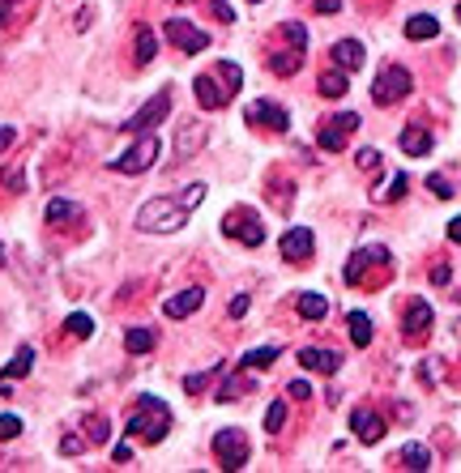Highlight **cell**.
<instances>
[{"mask_svg": "<svg viewBox=\"0 0 461 473\" xmlns=\"http://www.w3.org/2000/svg\"><path fill=\"white\" fill-rule=\"evenodd\" d=\"M201 196H205V184H188L180 196H154V201H146L137 210V231H146V235H175L188 222V213L201 205Z\"/></svg>", "mask_w": 461, "mask_h": 473, "instance_id": "obj_1", "label": "cell"}, {"mask_svg": "<svg viewBox=\"0 0 461 473\" xmlns=\"http://www.w3.org/2000/svg\"><path fill=\"white\" fill-rule=\"evenodd\" d=\"M243 86V69L235 65V60H219L210 72H196L193 81V95L201 107H210V111H219V107H227L231 98L240 95Z\"/></svg>", "mask_w": 461, "mask_h": 473, "instance_id": "obj_2", "label": "cell"}, {"mask_svg": "<svg viewBox=\"0 0 461 473\" xmlns=\"http://www.w3.org/2000/svg\"><path fill=\"white\" fill-rule=\"evenodd\" d=\"M171 431V409L158 397H137L133 414H128V435L146 439V444H163Z\"/></svg>", "mask_w": 461, "mask_h": 473, "instance_id": "obj_3", "label": "cell"}, {"mask_svg": "<svg viewBox=\"0 0 461 473\" xmlns=\"http://www.w3.org/2000/svg\"><path fill=\"white\" fill-rule=\"evenodd\" d=\"M158 149H163V141H158L154 133H142L137 141L128 145L124 154H116V158H111L107 166H111L116 175H146L150 166L158 163Z\"/></svg>", "mask_w": 461, "mask_h": 473, "instance_id": "obj_4", "label": "cell"}, {"mask_svg": "<svg viewBox=\"0 0 461 473\" xmlns=\"http://www.w3.org/2000/svg\"><path fill=\"white\" fill-rule=\"evenodd\" d=\"M248 452H252V444H248V435H243L240 426H227V431H219L214 435V456H219L222 469H243L248 465Z\"/></svg>", "mask_w": 461, "mask_h": 473, "instance_id": "obj_5", "label": "cell"}, {"mask_svg": "<svg viewBox=\"0 0 461 473\" xmlns=\"http://www.w3.org/2000/svg\"><path fill=\"white\" fill-rule=\"evenodd\" d=\"M222 235L240 239L243 248H261V243H265V226H261L257 210H231L222 217Z\"/></svg>", "mask_w": 461, "mask_h": 473, "instance_id": "obj_6", "label": "cell"}, {"mask_svg": "<svg viewBox=\"0 0 461 473\" xmlns=\"http://www.w3.org/2000/svg\"><path fill=\"white\" fill-rule=\"evenodd\" d=\"M414 90V77L411 69H402V65H388L380 77H376V86H372V98L380 103V107H393V103H402V98Z\"/></svg>", "mask_w": 461, "mask_h": 473, "instance_id": "obj_7", "label": "cell"}, {"mask_svg": "<svg viewBox=\"0 0 461 473\" xmlns=\"http://www.w3.org/2000/svg\"><path fill=\"white\" fill-rule=\"evenodd\" d=\"M388 261H393V256H388L385 243H364V248L350 252L342 278H346V286H367V269H372V264H388Z\"/></svg>", "mask_w": 461, "mask_h": 473, "instance_id": "obj_8", "label": "cell"}, {"mask_svg": "<svg viewBox=\"0 0 461 473\" xmlns=\"http://www.w3.org/2000/svg\"><path fill=\"white\" fill-rule=\"evenodd\" d=\"M163 34H167L175 48L184 51V56H196V51L210 48V34L205 30H196L193 22H184V18H167V26H163Z\"/></svg>", "mask_w": 461, "mask_h": 473, "instance_id": "obj_9", "label": "cell"}, {"mask_svg": "<svg viewBox=\"0 0 461 473\" xmlns=\"http://www.w3.org/2000/svg\"><path fill=\"white\" fill-rule=\"evenodd\" d=\"M167 111H171V90H158V95H154L146 107L137 111V116L124 119V133H150L158 119H167Z\"/></svg>", "mask_w": 461, "mask_h": 473, "instance_id": "obj_10", "label": "cell"}, {"mask_svg": "<svg viewBox=\"0 0 461 473\" xmlns=\"http://www.w3.org/2000/svg\"><path fill=\"white\" fill-rule=\"evenodd\" d=\"M248 124L269 128V133H287V128H291V116H287V107H278V103H269V98H257V103L248 107Z\"/></svg>", "mask_w": 461, "mask_h": 473, "instance_id": "obj_11", "label": "cell"}, {"mask_svg": "<svg viewBox=\"0 0 461 473\" xmlns=\"http://www.w3.org/2000/svg\"><path fill=\"white\" fill-rule=\"evenodd\" d=\"M355 128H359V116H355V111H338L329 124H320L316 141L325 145V149H342V145H346V137H350Z\"/></svg>", "mask_w": 461, "mask_h": 473, "instance_id": "obj_12", "label": "cell"}, {"mask_svg": "<svg viewBox=\"0 0 461 473\" xmlns=\"http://www.w3.org/2000/svg\"><path fill=\"white\" fill-rule=\"evenodd\" d=\"M278 248H282V261L303 264L316 252V235L308 231V226H295V231H287V235H282V243H278Z\"/></svg>", "mask_w": 461, "mask_h": 473, "instance_id": "obj_13", "label": "cell"}, {"mask_svg": "<svg viewBox=\"0 0 461 473\" xmlns=\"http://www.w3.org/2000/svg\"><path fill=\"white\" fill-rule=\"evenodd\" d=\"M427 329H432V303H427V299H411V303H406V316H402V332H406L411 341H419V337H427Z\"/></svg>", "mask_w": 461, "mask_h": 473, "instance_id": "obj_14", "label": "cell"}, {"mask_svg": "<svg viewBox=\"0 0 461 473\" xmlns=\"http://www.w3.org/2000/svg\"><path fill=\"white\" fill-rule=\"evenodd\" d=\"M201 303H205V290H201V286H188V290L171 294L167 303H163V316H167V320H188Z\"/></svg>", "mask_w": 461, "mask_h": 473, "instance_id": "obj_15", "label": "cell"}, {"mask_svg": "<svg viewBox=\"0 0 461 473\" xmlns=\"http://www.w3.org/2000/svg\"><path fill=\"white\" fill-rule=\"evenodd\" d=\"M350 426H355L359 444H380L385 431H388V423L380 418V414H372V409H355V414H350Z\"/></svg>", "mask_w": 461, "mask_h": 473, "instance_id": "obj_16", "label": "cell"}, {"mask_svg": "<svg viewBox=\"0 0 461 473\" xmlns=\"http://www.w3.org/2000/svg\"><path fill=\"white\" fill-rule=\"evenodd\" d=\"M329 56H334V65H338L342 72H355V69H364V43H359V39H338Z\"/></svg>", "mask_w": 461, "mask_h": 473, "instance_id": "obj_17", "label": "cell"}, {"mask_svg": "<svg viewBox=\"0 0 461 473\" xmlns=\"http://www.w3.org/2000/svg\"><path fill=\"white\" fill-rule=\"evenodd\" d=\"M299 362H303L308 371L334 376V371L342 367V355H334V350H316V346H303V350H299Z\"/></svg>", "mask_w": 461, "mask_h": 473, "instance_id": "obj_18", "label": "cell"}, {"mask_svg": "<svg viewBox=\"0 0 461 473\" xmlns=\"http://www.w3.org/2000/svg\"><path fill=\"white\" fill-rule=\"evenodd\" d=\"M201 141H205V128H201L196 119H188V124H180V137H175V163L193 158L196 149H201Z\"/></svg>", "mask_w": 461, "mask_h": 473, "instance_id": "obj_19", "label": "cell"}, {"mask_svg": "<svg viewBox=\"0 0 461 473\" xmlns=\"http://www.w3.org/2000/svg\"><path fill=\"white\" fill-rule=\"evenodd\" d=\"M402 149H406L411 158L432 154V133H427L423 124H406V128H402Z\"/></svg>", "mask_w": 461, "mask_h": 473, "instance_id": "obj_20", "label": "cell"}, {"mask_svg": "<svg viewBox=\"0 0 461 473\" xmlns=\"http://www.w3.org/2000/svg\"><path fill=\"white\" fill-rule=\"evenodd\" d=\"M269 69L278 72V77H295V72L303 69V48L287 43V51H273V56H269Z\"/></svg>", "mask_w": 461, "mask_h": 473, "instance_id": "obj_21", "label": "cell"}, {"mask_svg": "<svg viewBox=\"0 0 461 473\" xmlns=\"http://www.w3.org/2000/svg\"><path fill=\"white\" fill-rule=\"evenodd\" d=\"M440 34V22L432 18V13H414L411 22H406V39H414V43H423V39H436Z\"/></svg>", "mask_w": 461, "mask_h": 473, "instance_id": "obj_22", "label": "cell"}, {"mask_svg": "<svg viewBox=\"0 0 461 473\" xmlns=\"http://www.w3.org/2000/svg\"><path fill=\"white\" fill-rule=\"evenodd\" d=\"M30 367H35V346H22L9 367H0V379H22V376H30Z\"/></svg>", "mask_w": 461, "mask_h": 473, "instance_id": "obj_23", "label": "cell"}, {"mask_svg": "<svg viewBox=\"0 0 461 473\" xmlns=\"http://www.w3.org/2000/svg\"><path fill=\"white\" fill-rule=\"evenodd\" d=\"M316 90H320V95H325V98H342V95H346V90H350V77H346V72H342V69H334V72H320V81H316Z\"/></svg>", "mask_w": 461, "mask_h": 473, "instance_id": "obj_24", "label": "cell"}, {"mask_svg": "<svg viewBox=\"0 0 461 473\" xmlns=\"http://www.w3.org/2000/svg\"><path fill=\"white\" fill-rule=\"evenodd\" d=\"M252 384H257V379H248V367H240V371L219 388V401H235V397H243V393H252Z\"/></svg>", "mask_w": 461, "mask_h": 473, "instance_id": "obj_25", "label": "cell"}, {"mask_svg": "<svg viewBox=\"0 0 461 473\" xmlns=\"http://www.w3.org/2000/svg\"><path fill=\"white\" fill-rule=\"evenodd\" d=\"M77 217V201H69V196H51L48 201V222L51 226H65V222H73Z\"/></svg>", "mask_w": 461, "mask_h": 473, "instance_id": "obj_26", "label": "cell"}, {"mask_svg": "<svg viewBox=\"0 0 461 473\" xmlns=\"http://www.w3.org/2000/svg\"><path fill=\"white\" fill-rule=\"evenodd\" d=\"M295 308H299L303 320H325V316H329V299H325V294H299Z\"/></svg>", "mask_w": 461, "mask_h": 473, "instance_id": "obj_27", "label": "cell"}, {"mask_svg": "<svg viewBox=\"0 0 461 473\" xmlns=\"http://www.w3.org/2000/svg\"><path fill=\"white\" fill-rule=\"evenodd\" d=\"M346 329H350V341H355V346H372V320H367V311H350V316H346Z\"/></svg>", "mask_w": 461, "mask_h": 473, "instance_id": "obj_28", "label": "cell"}, {"mask_svg": "<svg viewBox=\"0 0 461 473\" xmlns=\"http://www.w3.org/2000/svg\"><path fill=\"white\" fill-rule=\"evenodd\" d=\"M137 43H133V51H137V65H150L154 60V51H158V39H154V30L150 26H137V34H133Z\"/></svg>", "mask_w": 461, "mask_h": 473, "instance_id": "obj_29", "label": "cell"}, {"mask_svg": "<svg viewBox=\"0 0 461 473\" xmlns=\"http://www.w3.org/2000/svg\"><path fill=\"white\" fill-rule=\"evenodd\" d=\"M154 329H128L124 332V346H128V355H150L154 350Z\"/></svg>", "mask_w": 461, "mask_h": 473, "instance_id": "obj_30", "label": "cell"}, {"mask_svg": "<svg viewBox=\"0 0 461 473\" xmlns=\"http://www.w3.org/2000/svg\"><path fill=\"white\" fill-rule=\"evenodd\" d=\"M278 355H282V346H261V350H248V355L240 358V367L257 371V367H269V362H273Z\"/></svg>", "mask_w": 461, "mask_h": 473, "instance_id": "obj_31", "label": "cell"}, {"mask_svg": "<svg viewBox=\"0 0 461 473\" xmlns=\"http://www.w3.org/2000/svg\"><path fill=\"white\" fill-rule=\"evenodd\" d=\"M402 465H411V469H427V465H432V452L423 448V444H406V448H402Z\"/></svg>", "mask_w": 461, "mask_h": 473, "instance_id": "obj_32", "label": "cell"}, {"mask_svg": "<svg viewBox=\"0 0 461 473\" xmlns=\"http://www.w3.org/2000/svg\"><path fill=\"white\" fill-rule=\"evenodd\" d=\"M86 435H90L95 444H107V435H111V423H107L103 414H86Z\"/></svg>", "mask_w": 461, "mask_h": 473, "instance_id": "obj_33", "label": "cell"}, {"mask_svg": "<svg viewBox=\"0 0 461 473\" xmlns=\"http://www.w3.org/2000/svg\"><path fill=\"white\" fill-rule=\"evenodd\" d=\"M65 329L73 332L77 341H86V337H90V332H95V320H90V316H86V311H73V316H69V324H65Z\"/></svg>", "mask_w": 461, "mask_h": 473, "instance_id": "obj_34", "label": "cell"}, {"mask_svg": "<svg viewBox=\"0 0 461 473\" xmlns=\"http://www.w3.org/2000/svg\"><path fill=\"white\" fill-rule=\"evenodd\" d=\"M282 426H287V401H273L265 409V431H269V435H278Z\"/></svg>", "mask_w": 461, "mask_h": 473, "instance_id": "obj_35", "label": "cell"}, {"mask_svg": "<svg viewBox=\"0 0 461 473\" xmlns=\"http://www.w3.org/2000/svg\"><path fill=\"white\" fill-rule=\"evenodd\" d=\"M406 188H411V175H397L388 188H376V201H402V196H406Z\"/></svg>", "mask_w": 461, "mask_h": 473, "instance_id": "obj_36", "label": "cell"}, {"mask_svg": "<svg viewBox=\"0 0 461 473\" xmlns=\"http://www.w3.org/2000/svg\"><path fill=\"white\" fill-rule=\"evenodd\" d=\"M22 435V418L18 414H0V439H18Z\"/></svg>", "mask_w": 461, "mask_h": 473, "instance_id": "obj_37", "label": "cell"}, {"mask_svg": "<svg viewBox=\"0 0 461 473\" xmlns=\"http://www.w3.org/2000/svg\"><path fill=\"white\" fill-rule=\"evenodd\" d=\"M210 376H219V362H214V367H210V371H196V376H188L184 379V388H188V393H201V388H205V384H210Z\"/></svg>", "mask_w": 461, "mask_h": 473, "instance_id": "obj_38", "label": "cell"}, {"mask_svg": "<svg viewBox=\"0 0 461 473\" xmlns=\"http://www.w3.org/2000/svg\"><path fill=\"white\" fill-rule=\"evenodd\" d=\"M210 13H214V18H219V22H235V9H231V4H227V0H210Z\"/></svg>", "mask_w": 461, "mask_h": 473, "instance_id": "obj_39", "label": "cell"}, {"mask_svg": "<svg viewBox=\"0 0 461 473\" xmlns=\"http://www.w3.org/2000/svg\"><path fill=\"white\" fill-rule=\"evenodd\" d=\"M22 4H26V0H0V26L13 22V13H18Z\"/></svg>", "mask_w": 461, "mask_h": 473, "instance_id": "obj_40", "label": "cell"}, {"mask_svg": "<svg viewBox=\"0 0 461 473\" xmlns=\"http://www.w3.org/2000/svg\"><path fill=\"white\" fill-rule=\"evenodd\" d=\"M427 188L436 192V196H453V184H449L444 175H427Z\"/></svg>", "mask_w": 461, "mask_h": 473, "instance_id": "obj_41", "label": "cell"}, {"mask_svg": "<svg viewBox=\"0 0 461 473\" xmlns=\"http://www.w3.org/2000/svg\"><path fill=\"white\" fill-rule=\"evenodd\" d=\"M291 397L295 401H308V397H312V384H308V379H291Z\"/></svg>", "mask_w": 461, "mask_h": 473, "instance_id": "obj_42", "label": "cell"}, {"mask_svg": "<svg viewBox=\"0 0 461 473\" xmlns=\"http://www.w3.org/2000/svg\"><path fill=\"white\" fill-rule=\"evenodd\" d=\"M355 163L364 166V171H372V166H380V149H359V158Z\"/></svg>", "mask_w": 461, "mask_h": 473, "instance_id": "obj_43", "label": "cell"}, {"mask_svg": "<svg viewBox=\"0 0 461 473\" xmlns=\"http://www.w3.org/2000/svg\"><path fill=\"white\" fill-rule=\"evenodd\" d=\"M248 303H252L248 294H235V299H231V320H243V316H248Z\"/></svg>", "mask_w": 461, "mask_h": 473, "instance_id": "obj_44", "label": "cell"}, {"mask_svg": "<svg viewBox=\"0 0 461 473\" xmlns=\"http://www.w3.org/2000/svg\"><path fill=\"white\" fill-rule=\"evenodd\" d=\"M60 452H65V456H77V452H86V448H81V435H65V439H60Z\"/></svg>", "mask_w": 461, "mask_h": 473, "instance_id": "obj_45", "label": "cell"}, {"mask_svg": "<svg viewBox=\"0 0 461 473\" xmlns=\"http://www.w3.org/2000/svg\"><path fill=\"white\" fill-rule=\"evenodd\" d=\"M13 141H18V133H13V128H0V154H9Z\"/></svg>", "mask_w": 461, "mask_h": 473, "instance_id": "obj_46", "label": "cell"}, {"mask_svg": "<svg viewBox=\"0 0 461 473\" xmlns=\"http://www.w3.org/2000/svg\"><path fill=\"white\" fill-rule=\"evenodd\" d=\"M338 9H342V0H316V13H325V18L338 13Z\"/></svg>", "mask_w": 461, "mask_h": 473, "instance_id": "obj_47", "label": "cell"}, {"mask_svg": "<svg viewBox=\"0 0 461 473\" xmlns=\"http://www.w3.org/2000/svg\"><path fill=\"white\" fill-rule=\"evenodd\" d=\"M4 184H9V188H13V192H22V188H26L22 171H9V175H4Z\"/></svg>", "mask_w": 461, "mask_h": 473, "instance_id": "obj_48", "label": "cell"}, {"mask_svg": "<svg viewBox=\"0 0 461 473\" xmlns=\"http://www.w3.org/2000/svg\"><path fill=\"white\" fill-rule=\"evenodd\" d=\"M432 282H436V286H449V264H436V269H432Z\"/></svg>", "mask_w": 461, "mask_h": 473, "instance_id": "obj_49", "label": "cell"}, {"mask_svg": "<svg viewBox=\"0 0 461 473\" xmlns=\"http://www.w3.org/2000/svg\"><path fill=\"white\" fill-rule=\"evenodd\" d=\"M449 239L461 248V217H453V222H449Z\"/></svg>", "mask_w": 461, "mask_h": 473, "instance_id": "obj_50", "label": "cell"}, {"mask_svg": "<svg viewBox=\"0 0 461 473\" xmlns=\"http://www.w3.org/2000/svg\"><path fill=\"white\" fill-rule=\"evenodd\" d=\"M116 461H120V465L124 461H133V448H128V444H116Z\"/></svg>", "mask_w": 461, "mask_h": 473, "instance_id": "obj_51", "label": "cell"}, {"mask_svg": "<svg viewBox=\"0 0 461 473\" xmlns=\"http://www.w3.org/2000/svg\"><path fill=\"white\" fill-rule=\"evenodd\" d=\"M457 22H461V4H457Z\"/></svg>", "mask_w": 461, "mask_h": 473, "instance_id": "obj_52", "label": "cell"}, {"mask_svg": "<svg viewBox=\"0 0 461 473\" xmlns=\"http://www.w3.org/2000/svg\"><path fill=\"white\" fill-rule=\"evenodd\" d=\"M248 4H261V0H248Z\"/></svg>", "mask_w": 461, "mask_h": 473, "instance_id": "obj_53", "label": "cell"}, {"mask_svg": "<svg viewBox=\"0 0 461 473\" xmlns=\"http://www.w3.org/2000/svg\"><path fill=\"white\" fill-rule=\"evenodd\" d=\"M457 337H461V324H457Z\"/></svg>", "mask_w": 461, "mask_h": 473, "instance_id": "obj_54", "label": "cell"}]
</instances>
